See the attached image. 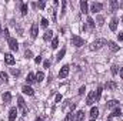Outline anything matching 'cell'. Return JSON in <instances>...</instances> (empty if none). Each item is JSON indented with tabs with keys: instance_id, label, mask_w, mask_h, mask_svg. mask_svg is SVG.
<instances>
[{
	"instance_id": "d6986e66",
	"label": "cell",
	"mask_w": 123,
	"mask_h": 121,
	"mask_svg": "<svg viewBox=\"0 0 123 121\" xmlns=\"http://www.w3.org/2000/svg\"><path fill=\"white\" fill-rule=\"evenodd\" d=\"M116 87H117V84H116L115 81H107V83H106V88H107V90H115Z\"/></svg>"
},
{
	"instance_id": "b9f144b4",
	"label": "cell",
	"mask_w": 123,
	"mask_h": 121,
	"mask_svg": "<svg viewBox=\"0 0 123 121\" xmlns=\"http://www.w3.org/2000/svg\"><path fill=\"white\" fill-rule=\"evenodd\" d=\"M62 101V94H57L56 95V103H60Z\"/></svg>"
},
{
	"instance_id": "f1b7e54d",
	"label": "cell",
	"mask_w": 123,
	"mask_h": 121,
	"mask_svg": "<svg viewBox=\"0 0 123 121\" xmlns=\"http://www.w3.org/2000/svg\"><path fill=\"white\" fill-rule=\"evenodd\" d=\"M64 121H74V114H73V111H72V113H69V114L66 116Z\"/></svg>"
},
{
	"instance_id": "7a4b0ae2",
	"label": "cell",
	"mask_w": 123,
	"mask_h": 121,
	"mask_svg": "<svg viewBox=\"0 0 123 121\" xmlns=\"http://www.w3.org/2000/svg\"><path fill=\"white\" fill-rule=\"evenodd\" d=\"M70 41H72V44H73L74 47H82V46L85 44V40H83L82 37H79V36H73Z\"/></svg>"
},
{
	"instance_id": "f35d334b",
	"label": "cell",
	"mask_w": 123,
	"mask_h": 121,
	"mask_svg": "<svg viewBox=\"0 0 123 121\" xmlns=\"http://www.w3.org/2000/svg\"><path fill=\"white\" fill-rule=\"evenodd\" d=\"M112 74H117V66H112Z\"/></svg>"
},
{
	"instance_id": "8d00e7d4",
	"label": "cell",
	"mask_w": 123,
	"mask_h": 121,
	"mask_svg": "<svg viewBox=\"0 0 123 121\" xmlns=\"http://www.w3.org/2000/svg\"><path fill=\"white\" fill-rule=\"evenodd\" d=\"M85 91H86V87H85V86H83V87H80V88H79V95H83V94H85Z\"/></svg>"
},
{
	"instance_id": "e575fe53",
	"label": "cell",
	"mask_w": 123,
	"mask_h": 121,
	"mask_svg": "<svg viewBox=\"0 0 123 121\" xmlns=\"http://www.w3.org/2000/svg\"><path fill=\"white\" fill-rule=\"evenodd\" d=\"M103 23H105V19H103L102 16H99V17H97V24H99V26H103Z\"/></svg>"
},
{
	"instance_id": "d6a6232c",
	"label": "cell",
	"mask_w": 123,
	"mask_h": 121,
	"mask_svg": "<svg viewBox=\"0 0 123 121\" xmlns=\"http://www.w3.org/2000/svg\"><path fill=\"white\" fill-rule=\"evenodd\" d=\"M36 7H39V9H44V7H46V3H44V1H39V3H36Z\"/></svg>"
},
{
	"instance_id": "277c9868",
	"label": "cell",
	"mask_w": 123,
	"mask_h": 121,
	"mask_svg": "<svg viewBox=\"0 0 123 121\" xmlns=\"http://www.w3.org/2000/svg\"><path fill=\"white\" fill-rule=\"evenodd\" d=\"M7 43H9L10 50H13V51H17V50H19V43H17V40H16V38L10 37V38L7 40Z\"/></svg>"
},
{
	"instance_id": "5b68a950",
	"label": "cell",
	"mask_w": 123,
	"mask_h": 121,
	"mask_svg": "<svg viewBox=\"0 0 123 121\" xmlns=\"http://www.w3.org/2000/svg\"><path fill=\"white\" fill-rule=\"evenodd\" d=\"M69 71H70V67L69 66H63L60 68V71H59V77L60 78H66L69 76Z\"/></svg>"
},
{
	"instance_id": "d4e9b609",
	"label": "cell",
	"mask_w": 123,
	"mask_h": 121,
	"mask_svg": "<svg viewBox=\"0 0 123 121\" xmlns=\"http://www.w3.org/2000/svg\"><path fill=\"white\" fill-rule=\"evenodd\" d=\"M57 46H59V38L53 37L52 38V49H57Z\"/></svg>"
},
{
	"instance_id": "ffe728a7",
	"label": "cell",
	"mask_w": 123,
	"mask_h": 121,
	"mask_svg": "<svg viewBox=\"0 0 123 121\" xmlns=\"http://www.w3.org/2000/svg\"><path fill=\"white\" fill-rule=\"evenodd\" d=\"M117 104H119V101H117V100H110V101H107L106 107H107V108H113V107H116Z\"/></svg>"
},
{
	"instance_id": "bcb514c9",
	"label": "cell",
	"mask_w": 123,
	"mask_h": 121,
	"mask_svg": "<svg viewBox=\"0 0 123 121\" xmlns=\"http://www.w3.org/2000/svg\"><path fill=\"white\" fill-rule=\"evenodd\" d=\"M120 77H122V78H123V67H122V68H120Z\"/></svg>"
},
{
	"instance_id": "cb8c5ba5",
	"label": "cell",
	"mask_w": 123,
	"mask_h": 121,
	"mask_svg": "<svg viewBox=\"0 0 123 121\" xmlns=\"http://www.w3.org/2000/svg\"><path fill=\"white\" fill-rule=\"evenodd\" d=\"M110 7H112V11H115V10L119 7V1H116V0H112V1H110Z\"/></svg>"
},
{
	"instance_id": "e0dca14e",
	"label": "cell",
	"mask_w": 123,
	"mask_h": 121,
	"mask_svg": "<svg viewBox=\"0 0 123 121\" xmlns=\"http://www.w3.org/2000/svg\"><path fill=\"white\" fill-rule=\"evenodd\" d=\"M3 101H4V104H9V103L12 101V94H10L9 91H6V93L3 94Z\"/></svg>"
},
{
	"instance_id": "836d02e7",
	"label": "cell",
	"mask_w": 123,
	"mask_h": 121,
	"mask_svg": "<svg viewBox=\"0 0 123 121\" xmlns=\"http://www.w3.org/2000/svg\"><path fill=\"white\" fill-rule=\"evenodd\" d=\"M10 73H12L13 76H20V70H17V68H12Z\"/></svg>"
},
{
	"instance_id": "f546056e",
	"label": "cell",
	"mask_w": 123,
	"mask_h": 121,
	"mask_svg": "<svg viewBox=\"0 0 123 121\" xmlns=\"http://www.w3.org/2000/svg\"><path fill=\"white\" fill-rule=\"evenodd\" d=\"M27 10H29L27 4H25V3H23V4H22V14H23V16H26V14H27Z\"/></svg>"
},
{
	"instance_id": "603a6c76",
	"label": "cell",
	"mask_w": 123,
	"mask_h": 121,
	"mask_svg": "<svg viewBox=\"0 0 123 121\" xmlns=\"http://www.w3.org/2000/svg\"><path fill=\"white\" fill-rule=\"evenodd\" d=\"M102 91H103L102 87H97V91L94 93V95H96V101H99V100H100V97H102Z\"/></svg>"
},
{
	"instance_id": "ab89813d",
	"label": "cell",
	"mask_w": 123,
	"mask_h": 121,
	"mask_svg": "<svg viewBox=\"0 0 123 121\" xmlns=\"http://www.w3.org/2000/svg\"><path fill=\"white\" fill-rule=\"evenodd\" d=\"M117 40H119V41H122V43H123V31H120V33L117 34Z\"/></svg>"
},
{
	"instance_id": "f907efd6",
	"label": "cell",
	"mask_w": 123,
	"mask_h": 121,
	"mask_svg": "<svg viewBox=\"0 0 123 121\" xmlns=\"http://www.w3.org/2000/svg\"><path fill=\"white\" fill-rule=\"evenodd\" d=\"M122 22H123V16H122Z\"/></svg>"
},
{
	"instance_id": "9c48e42d",
	"label": "cell",
	"mask_w": 123,
	"mask_h": 121,
	"mask_svg": "<svg viewBox=\"0 0 123 121\" xmlns=\"http://www.w3.org/2000/svg\"><path fill=\"white\" fill-rule=\"evenodd\" d=\"M16 116H17V108L12 107L10 111H9V121H14L16 120Z\"/></svg>"
},
{
	"instance_id": "7dc6e473",
	"label": "cell",
	"mask_w": 123,
	"mask_h": 121,
	"mask_svg": "<svg viewBox=\"0 0 123 121\" xmlns=\"http://www.w3.org/2000/svg\"><path fill=\"white\" fill-rule=\"evenodd\" d=\"M119 7H123V1L122 3H119Z\"/></svg>"
},
{
	"instance_id": "4316f807",
	"label": "cell",
	"mask_w": 123,
	"mask_h": 121,
	"mask_svg": "<svg viewBox=\"0 0 123 121\" xmlns=\"http://www.w3.org/2000/svg\"><path fill=\"white\" fill-rule=\"evenodd\" d=\"M122 114V111H120V108H115L113 111H112V114H110V117H119Z\"/></svg>"
},
{
	"instance_id": "7c38bea8",
	"label": "cell",
	"mask_w": 123,
	"mask_h": 121,
	"mask_svg": "<svg viewBox=\"0 0 123 121\" xmlns=\"http://www.w3.org/2000/svg\"><path fill=\"white\" fill-rule=\"evenodd\" d=\"M83 120H85V111L80 110L74 114V121H83Z\"/></svg>"
},
{
	"instance_id": "6da1fadb",
	"label": "cell",
	"mask_w": 123,
	"mask_h": 121,
	"mask_svg": "<svg viewBox=\"0 0 123 121\" xmlns=\"http://www.w3.org/2000/svg\"><path fill=\"white\" fill-rule=\"evenodd\" d=\"M107 44V40L106 38H97L96 41H93L92 44H90V50L94 51V50H100L103 46H106Z\"/></svg>"
},
{
	"instance_id": "f5cc1de1",
	"label": "cell",
	"mask_w": 123,
	"mask_h": 121,
	"mask_svg": "<svg viewBox=\"0 0 123 121\" xmlns=\"http://www.w3.org/2000/svg\"><path fill=\"white\" fill-rule=\"evenodd\" d=\"M90 121H94V120H90Z\"/></svg>"
},
{
	"instance_id": "d590c367",
	"label": "cell",
	"mask_w": 123,
	"mask_h": 121,
	"mask_svg": "<svg viewBox=\"0 0 123 121\" xmlns=\"http://www.w3.org/2000/svg\"><path fill=\"white\" fill-rule=\"evenodd\" d=\"M31 56H33V54H31L30 50H26V53H25V57H26V59H30Z\"/></svg>"
},
{
	"instance_id": "c3c4849f",
	"label": "cell",
	"mask_w": 123,
	"mask_h": 121,
	"mask_svg": "<svg viewBox=\"0 0 123 121\" xmlns=\"http://www.w3.org/2000/svg\"><path fill=\"white\" fill-rule=\"evenodd\" d=\"M34 121H42V118H36Z\"/></svg>"
},
{
	"instance_id": "30bf717a",
	"label": "cell",
	"mask_w": 123,
	"mask_h": 121,
	"mask_svg": "<svg viewBox=\"0 0 123 121\" xmlns=\"http://www.w3.org/2000/svg\"><path fill=\"white\" fill-rule=\"evenodd\" d=\"M37 34H39V26H37V24H31V27H30L31 38H36V37H37Z\"/></svg>"
},
{
	"instance_id": "9a60e30c",
	"label": "cell",
	"mask_w": 123,
	"mask_h": 121,
	"mask_svg": "<svg viewBox=\"0 0 123 121\" xmlns=\"http://www.w3.org/2000/svg\"><path fill=\"white\" fill-rule=\"evenodd\" d=\"M22 91H23L25 94H27V95H33V94H34V90H33L31 87H29V86H23V87H22Z\"/></svg>"
},
{
	"instance_id": "60d3db41",
	"label": "cell",
	"mask_w": 123,
	"mask_h": 121,
	"mask_svg": "<svg viewBox=\"0 0 123 121\" xmlns=\"http://www.w3.org/2000/svg\"><path fill=\"white\" fill-rule=\"evenodd\" d=\"M3 34H4V37H6V38H7V40H9V38H10V37H9V30H7V29H6V30L3 31Z\"/></svg>"
},
{
	"instance_id": "2e32d148",
	"label": "cell",
	"mask_w": 123,
	"mask_h": 121,
	"mask_svg": "<svg viewBox=\"0 0 123 121\" xmlns=\"http://www.w3.org/2000/svg\"><path fill=\"white\" fill-rule=\"evenodd\" d=\"M26 81H27V84H33V83H36V74L29 73V74H27V78H26Z\"/></svg>"
},
{
	"instance_id": "4dcf8cb0",
	"label": "cell",
	"mask_w": 123,
	"mask_h": 121,
	"mask_svg": "<svg viewBox=\"0 0 123 121\" xmlns=\"http://www.w3.org/2000/svg\"><path fill=\"white\" fill-rule=\"evenodd\" d=\"M64 54H66V50H64V49H62L60 51H59V54H57V60H62Z\"/></svg>"
},
{
	"instance_id": "3957f363",
	"label": "cell",
	"mask_w": 123,
	"mask_h": 121,
	"mask_svg": "<svg viewBox=\"0 0 123 121\" xmlns=\"http://www.w3.org/2000/svg\"><path fill=\"white\" fill-rule=\"evenodd\" d=\"M17 103H19V108H22V111H23V116H27V113H29V110H27V107H26V103H25V100H23V97H17Z\"/></svg>"
},
{
	"instance_id": "1f68e13d",
	"label": "cell",
	"mask_w": 123,
	"mask_h": 121,
	"mask_svg": "<svg viewBox=\"0 0 123 121\" xmlns=\"http://www.w3.org/2000/svg\"><path fill=\"white\" fill-rule=\"evenodd\" d=\"M40 24H42V27H47V26H49V20H47V19H42Z\"/></svg>"
},
{
	"instance_id": "83f0119b",
	"label": "cell",
	"mask_w": 123,
	"mask_h": 121,
	"mask_svg": "<svg viewBox=\"0 0 123 121\" xmlns=\"http://www.w3.org/2000/svg\"><path fill=\"white\" fill-rule=\"evenodd\" d=\"M87 26H89L90 29H94V26H96V23H94V20H93L92 17H89V19H87Z\"/></svg>"
},
{
	"instance_id": "f6af8a7d",
	"label": "cell",
	"mask_w": 123,
	"mask_h": 121,
	"mask_svg": "<svg viewBox=\"0 0 123 121\" xmlns=\"http://www.w3.org/2000/svg\"><path fill=\"white\" fill-rule=\"evenodd\" d=\"M70 108H72V111H73V110L76 108V103H72V104H70Z\"/></svg>"
},
{
	"instance_id": "ac0fdd59",
	"label": "cell",
	"mask_w": 123,
	"mask_h": 121,
	"mask_svg": "<svg viewBox=\"0 0 123 121\" xmlns=\"http://www.w3.org/2000/svg\"><path fill=\"white\" fill-rule=\"evenodd\" d=\"M52 37H53V31L52 30H47L44 34H43V40H44V41H49Z\"/></svg>"
},
{
	"instance_id": "7bdbcfd3",
	"label": "cell",
	"mask_w": 123,
	"mask_h": 121,
	"mask_svg": "<svg viewBox=\"0 0 123 121\" xmlns=\"http://www.w3.org/2000/svg\"><path fill=\"white\" fill-rule=\"evenodd\" d=\"M47 67H50V61H49V60L44 61V68H47Z\"/></svg>"
},
{
	"instance_id": "44dd1931",
	"label": "cell",
	"mask_w": 123,
	"mask_h": 121,
	"mask_svg": "<svg viewBox=\"0 0 123 121\" xmlns=\"http://www.w3.org/2000/svg\"><path fill=\"white\" fill-rule=\"evenodd\" d=\"M90 116H92V118H97L99 117V110L96 108V107H92V110H90Z\"/></svg>"
},
{
	"instance_id": "5bb4252c",
	"label": "cell",
	"mask_w": 123,
	"mask_h": 121,
	"mask_svg": "<svg viewBox=\"0 0 123 121\" xmlns=\"http://www.w3.org/2000/svg\"><path fill=\"white\" fill-rule=\"evenodd\" d=\"M80 9H82V13H87L89 11V4L86 0H82L80 1Z\"/></svg>"
},
{
	"instance_id": "484cf974",
	"label": "cell",
	"mask_w": 123,
	"mask_h": 121,
	"mask_svg": "<svg viewBox=\"0 0 123 121\" xmlns=\"http://www.w3.org/2000/svg\"><path fill=\"white\" fill-rule=\"evenodd\" d=\"M43 78H44V74H43L42 71H39V73L36 74V83H40Z\"/></svg>"
},
{
	"instance_id": "ee69618b",
	"label": "cell",
	"mask_w": 123,
	"mask_h": 121,
	"mask_svg": "<svg viewBox=\"0 0 123 121\" xmlns=\"http://www.w3.org/2000/svg\"><path fill=\"white\" fill-rule=\"evenodd\" d=\"M34 61H36V63H37V64H39V63H40V61H42V57H40V56H37V57H36V59H34Z\"/></svg>"
},
{
	"instance_id": "74e56055",
	"label": "cell",
	"mask_w": 123,
	"mask_h": 121,
	"mask_svg": "<svg viewBox=\"0 0 123 121\" xmlns=\"http://www.w3.org/2000/svg\"><path fill=\"white\" fill-rule=\"evenodd\" d=\"M64 9H66V1L63 0V1H62V14H64V13H66V11H64Z\"/></svg>"
},
{
	"instance_id": "7402d4cb",
	"label": "cell",
	"mask_w": 123,
	"mask_h": 121,
	"mask_svg": "<svg viewBox=\"0 0 123 121\" xmlns=\"http://www.w3.org/2000/svg\"><path fill=\"white\" fill-rule=\"evenodd\" d=\"M9 80V76H7V73H4V71H0V81H7Z\"/></svg>"
},
{
	"instance_id": "8992f818",
	"label": "cell",
	"mask_w": 123,
	"mask_h": 121,
	"mask_svg": "<svg viewBox=\"0 0 123 121\" xmlns=\"http://www.w3.org/2000/svg\"><path fill=\"white\" fill-rule=\"evenodd\" d=\"M102 9H103V4H102V3H96V1H94V3H92V6H90V11L94 13V14H96L97 11H100Z\"/></svg>"
},
{
	"instance_id": "8fae6325",
	"label": "cell",
	"mask_w": 123,
	"mask_h": 121,
	"mask_svg": "<svg viewBox=\"0 0 123 121\" xmlns=\"http://www.w3.org/2000/svg\"><path fill=\"white\" fill-rule=\"evenodd\" d=\"M107 46H109V49H110L113 53L119 51V49H120V46H117V43H115V41H107Z\"/></svg>"
},
{
	"instance_id": "681fc988",
	"label": "cell",
	"mask_w": 123,
	"mask_h": 121,
	"mask_svg": "<svg viewBox=\"0 0 123 121\" xmlns=\"http://www.w3.org/2000/svg\"><path fill=\"white\" fill-rule=\"evenodd\" d=\"M0 36H1V26H0Z\"/></svg>"
},
{
	"instance_id": "816d5d0a",
	"label": "cell",
	"mask_w": 123,
	"mask_h": 121,
	"mask_svg": "<svg viewBox=\"0 0 123 121\" xmlns=\"http://www.w3.org/2000/svg\"><path fill=\"white\" fill-rule=\"evenodd\" d=\"M106 121H110V120H106Z\"/></svg>"
},
{
	"instance_id": "ba28073f",
	"label": "cell",
	"mask_w": 123,
	"mask_h": 121,
	"mask_svg": "<svg viewBox=\"0 0 123 121\" xmlns=\"http://www.w3.org/2000/svg\"><path fill=\"white\" fill-rule=\"evenodd\" d=\"M93 103H96V95H94V91H90L87 94V98H86V104L87 105H92Z\"/></svg>"
},
{
	"instance_id": "4fadbf2b",
	"label": "cell",
	"mask_w": 123,
	"mask_h": 121,
	"mask_svg": "<svg viewBox=\"0 0 123 121\" xmlns=\"http://www.w3.org/2000/svg\"><path fill=\"white\" fill-rule=\"evenodd\" d=\"M109 27H110V30L112 31H116V29H117V17H113V19L110 20Z\"/></svg>"
},
{
	"instance_id": "52a82bcc",
	"label": "cell",
	"mask_w": 123,
	"mask_h": 121,
	"mask_svg": "<svg viewBox=\"0 0 123 121\" xmlns=\"http://www.w3.org/2000/svg\"><path fill=\"white\" fill-rule=\"evenodd\" d=\"M14 61H16L14 60V57H13L10 53H6V54H4V63H6L7 66H13Z\"/></svg>"
}]
</instances>
